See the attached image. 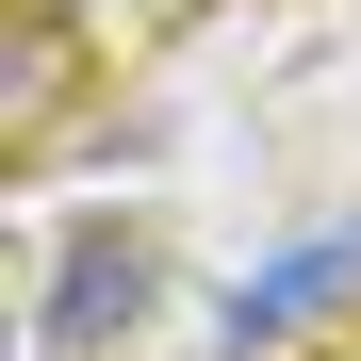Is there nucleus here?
I'll return each instance as SVG.
<instances>
[{"instance_id": "nucleus-2", "label": "nucleus", "mask_w": 361, "mask_h": 361, "mask_svg": "<svg viewBox=\"0 0 361 361\" xmlns=\"http://www.w3.org/2000/svg\"><path fill=\"white\" fill-rule=\"evenodd\" d=\"M345 279H361V230H312V247H279V263H263L247 295H230V345H279L295 312H329Z\"/></svg>"}, {"instance_id": "nucleus-1", "label": "nucleus", "mask_w": 361, "mask_h": 361, "mask_svg": "<svg viewBox=\"0 0 361 361\" xmlns=\"http://www.w3.org/2000/svg\"><path fill=\"white\" fill-rule=\"evenodd\" d=\"M132 312H148V247H132V230H82V247L49 263V295H33L49 345H115Z\"/></svg>"}]
</instances>
